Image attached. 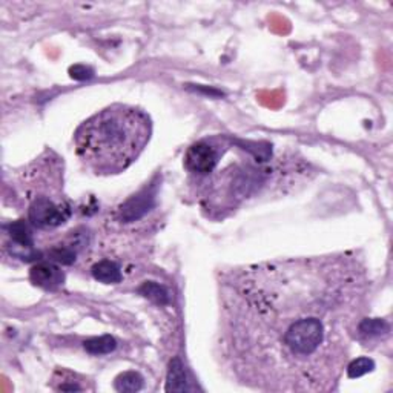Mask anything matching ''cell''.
<instances>
[{
    "instance_id": "8",
    "label": "cell",
    "mask_w": 393,
    "mask_h": 393,
    "mask_svg": "<svg viewBox=\"0 0 393 393\" xmlns=\"http://www.w3.org/2000/svg\"><path fill=\"white\" fill-rule=\"evenodd\" d=\"M115 340L112 337H100V338H91L85 342V349L93 355H105L110 354L115 349Z\"/></svg>"
},
{
    "instance_id": "3",
    "label": "cell",
    "mask_w": 393,
    "mask_h": 393,
    "mask_svg": "<svg viewBox=\"0 0 393 393\" xmlns=\"http://www.w3.org/2000/svg\"><path fill=\"white\" fill-rule=\"evenodd\" d=\"M217 163H219V153H217L212 141L202 140L192 145L185 155V166L191 174L207 175L211 174Z\"/></svg>"
},
{
    "instance_id": "1",
    "label": "cell",
    "mask_w": 393,
    "mask_h": 393,
    "mask_svg": "<svg viewBox=\"0 0 393 393\" xmlns=\"http://www.w3.org/2000/svg\"><path fill=\"white\" fill-rule=\"evenodd\" d=\"M367 299L354 258L236 269L221 284V346L237 378L266 392H330L349 364Z\"/></svg>"
},
{
    "instance_id": "10",
    "label": "cell",
    "mask_w": 393,
    "mask_h": 393,
    "mask_svg": "<svg viewBox=\"0 0 393 393\" xmlns=\"http://www.w3.org/2000/svg\"><path fill=\"white\" fill-rule=\"evenodd\" d=\"M168 387L166 390H185L186 389V380H185V373L181 371V364L179 359L171 364V371H169V378H168Z\"/></svg>"
},
{
    "instance_id": "9",
    "label": "cell",
    "mask_w": 393,
    "mask_h": 393,
    "mask_svg": "<svg viewBox=\"0 0 393 393\" xmlns=\"http://www.w3.org/2000/svg\"><path fill=\"white\" fill-rule=\"evenodd\" d=\"M373 367H375L373 359L363 356V358H356V359H354V361H350L346 367V371H347L349 378H359V376L372 372Z\"/></svg>"
},
{
    "instance_id": "7",
    "label": "cell",
    "mask_w": 393,
    "mask_h": 393,
    "mask_svg": "<svg viewBox=\"0 0 393 393\" xmlns=\"http://www.w3.org/2000/svg\"><path fill=\"white\" fill-rule=\"evenodd\" d=\"M114 386L119 392H137L143 387V378L137 372H124L117 376Z\"/></svg>"
},
{
    "instance_id": "4",
    "label": "cell",
    "mask_w": 393,
    "mask_h": 393,
    "mask_svg": "<svg viewBox=\"0 0 393 393\" xmlns=\"http://www.w3.org/2000/svg\"><path fill=\"white\" fill-rule=\"evenodd\" d=\"M70 217L68 209L57 206L48 198H39L30 209V219L39 228H54Z\"/></svg>"
},
{
    "instance_id": "2",
    "label": "cell",
    "mask_w": 393,
    "mask_h": 393,
    "mask_svg": "<svg viewBox=\"0 0 393 393\" xmlns=\"http://www.w3.org/2000/svg\"><path fill=\"white\" fill-rule=\"evenodd\" d=\"M153 132L149 117L138 108L112 105L89 117L75 131L80 162L97 175L120 174L143 153Z\"/></svg>"
},
{
    "instance_id": "5",
    "label": "cell",
    "mask_w": 393,
    "mask_h": 393,
    "mask_svg": "<svg viewBox=\"0 0 393 393\" xmlns=\"http://www.w3.org/2000/svg\"><path fill=\"white\" fill-rule=\"evenodd\" d=\"M30 277L36 286L48 289V290L57 289L58 286H62L65 281V273L62 272L60 267H57L53 263L36 264L31 269Z\"/></svg>"
},
{
    "instance_id": "6",
    "label": "cell",
    "mask_w": 393,
    "mask_h": 393,
    "mask_svg": "<svg viewBox=\"0 0 393 393\" xmlns=\"http://www.w3.org/2000/svg\"><path fill=\"white\" fill-rule=\"evenodd\" d=\"M93 275L94 278L102 281L105 284L111 283H119L122 280V273L119 266L112 262H100L93 267Z\"/></svg>"
}]
</instances>
